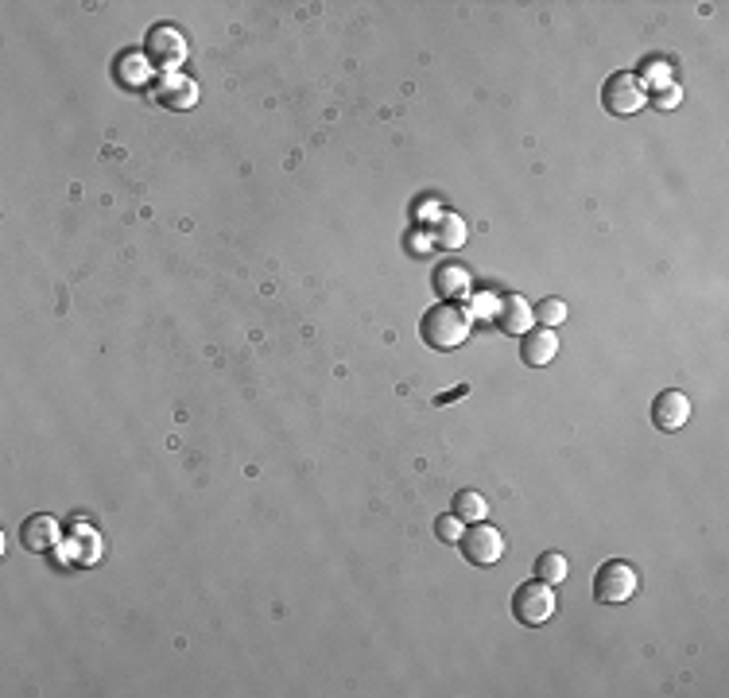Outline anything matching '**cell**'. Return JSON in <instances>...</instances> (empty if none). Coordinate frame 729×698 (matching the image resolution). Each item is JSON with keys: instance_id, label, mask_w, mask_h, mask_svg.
Returning <instances> with one entry per match:
<instances>
[{"instance_id": "6da1fadb", "label": "cell", "mask_w": 729, "mask_h": 698, "mask_svg": "<svg viewBox=\"0 0 729 698\" xmlns=\"http://www.w3.org/2000/svg\"><path fill=\"white\" fill-rule=\"evenodd\" d=\"M470 315H466V307H458V303H439V307H431L423 322H419V334H423V342L431 349H458L466 338H470Z\"/></svg>"}, {"instance_id": "7a4b0ae2", "label": "cell", "mask_w": 729, "mask_h": 698, "mask_svg": "<svg viewBox=\"0 0 729 698\" xmlns=\"http://www.w3.org/2000/svg\"><path fill=\"white\" fill-rule=\"evenodd\" d=\"M559 598H555V586L551 582H524L516 594H512V617L528 629H539L555 617Z\"/></svg>"}, {"instance_id": "3957f363", "label": "cell", "mask_w": 729, "mask_h": 698, "mask_svg": "<svg viewBox=\"0 0 729 698\" xmlns=\"http://www.w3.org/2000/svg\"><path fill=\"white\" fill-rule=\"evenodd\" d=\"M644 101H648V90H644V82L629 74V70H617L613 78H605L602 86V105L605 113H613V117H633L644 109Z\"/></svg>"}, {"instance_id": "277c9868", "label": "cell", "mask_w": 729, "mask_h": 698, "mask_svg": "<svg viewBox=\"0 0 729 698\" xmlns=\"http://www.w3.org/2000/svg\"><path fill=\"white\" fill-rule=\"evenodd\" d=\"M458 547H462V555H466L470 567H497L508 551L505 536L493 524H485V520H477L470 532H462Z\"/></svg>"}, {"instance_id": "5b68a950", "label": "cell", "mask_w": 729, "mask_h": 698, "mask_svg": "<svg viewBox=\"0 0 729 698\" xmlns=\"http://www.w3.org/2000/svg\"><path fill=\"white\" fill-rule=\"evenodd\" d=\"M636 586H640V578H636L633 567H629V563H621V559H609V563H602L598 574H594V598H598L602 605L629 602V598L636 594Z\"/></svg>"}, {"instance_id": "8992f818", "label": "cell", "mask_w": 729, "mask_h": 698, "mask_svg": "<svg viewBox=\"0 0 729 698\" xmlns=\"http://www.w3.org/2000/svg\"><path fill=\"white\" fill-rule=\"evenodd\" d=\"M687 419H691V400H687V392L664 388V392L656 396V404H652V423H656L664 435H675V431L687 427Z\"/></svg>"}, {"instance_id": "52a82bcc", "label": "cell", "mask_w": 729, "mask_h": 698, "mask_svg": "<svg viewBox=\"0 0 729 698\" xmlns=\"http://www.w3.org/2000/svg\"><path fill=\"white\" fill-rule=\"evenodd\" d=\"M59 540H63V524L55 516H47V512H35V516H28L20 524V543L28 551H55Z\"/></svg>"}, {"instance_id": "ba28073f", "label": "cell", "mask_w": 729, "mask_h": 698, "mask_svg": "<svg viewBox=\"0 0 729 698\" xmlns=\"http://www.w3.org/2000/svg\"><path fill=\"white\" fill-rule=\"evenodd\" d=\"M148 59L159 66H179L187 59V43H183V32H175V28H156V32L148 35Z\"/></svg>"}, {"instance_id": "9c48e42d", "label": "cell", "mask_w": 729, "mask_h": 698, "mask_svg": "<svg viewBox=\"0 0 729 698\" xmlns=\"http://www.w3.org/2000/svg\"><path fill=\"white\" fill-rule=\"evenodd\" d=\"M532 322H536V315H532V307H528L520 295H505V299L497 303V326H501L505 334H512V338H524V334L532 330Z\"/></svg>"}, {"instance_id": "30bf717a", "label": "cell", "mask_w": 729, "mask_h": 698, "mask_svg": "<svg viewBox=\"0 0 729 698\" xmlns=\"http://www.w3.org/2000/svg\"><path fill=\"white\" fill-rule=\"evenodd\" d=\"M555 353H559V338L547 330V326H539V330H528L524 338H520V357H524V365H551L555 361Z\"/></svg>"}, {"instance_id": "8fae6325", "label": "cell", "mask_w": 729, "mask_h": 698, "mask_svg": "<svg viewBox=\"0 0 729 698\" xmlns=\"http://www.w3.org/2000/svg\"><path fill=\"white\" fill-rule=\"evenodd\" d=\"M435 291H439L443 299H462V295L470 291V272H466L458 260H443V264L435 268Z\"/></svg>"}, {"instance_id": "7c38bea8", "label": "cell", "mask_w": 729, "mask_h": 698, "mask_svg": "<svg viewBox=\"0 0 729 698\" xmlns=\"http://www.w3.org/2000/svg\"><path fill=\"white\" fill-rule=\"evenodd\" d=\"M536 574H539V582L559 586V582L571 574V563H567V555H563V551H543V555L536 559Z\"/></svg>"}, {"instance_id": "4fadbf2b", "label": "cell", "mask_w": 729, "mask_h": 698, "mask_svg": "<svg viewBox=\"0 0 729 698\" xmlns=\"http://www.w3.org/2000/svg\"><path fill=\"white\" fill-rule=\"evenodd\" d=\"M450 512H458L462 520H485V512H489V505H485V497L481 493H474V489H458L454 493V508Z\"/></svg>"}, {"instance_id": "5bb4252c", "label": "cell", "mask_w": 729, "mask_h": 698, "mask_svg": "<svg viewBox=\"0 0 729 698\" xmlns=\"http://www.w3.org/2000/svg\"><path fill=\"white\" fill-rule=\"evenodd\" d=\"M435 241L443 249H462L466 245V225H462V218H443V222L435 225Z\"/></svg>"}, {"instance_id": "9a60e30c", "label": "cell", "mask_w": 729, "mask_h": 698, "mask_svg": "<svg viewBox=\"0 0 729 698\" xmlns=\"http://www.w3.org/2000/svg\"><path fill=\"white\" fill-rule=\"evenodd\" d=\"M462 524H466V520H462L458 512H443V516L435 520V536H439V540H443V543H450V547H458V540H462V532H466Z\"/></svg>"}, {"instance_id": "2e32d148", "label": "cell", "mask_w": 729, "mask_h": 698, "mask_svg": "<svg viewBox=\"0 0 729 698\" xmlns=\"http://www.w3.org/2000/svg\"><path fill=\"white\" fill-rule=\"evenodd\" d=\"M532 315H536L539 326H547V330H551V326L567 322V303H563V299H543Z\"/></svg>"}]
</instances>
